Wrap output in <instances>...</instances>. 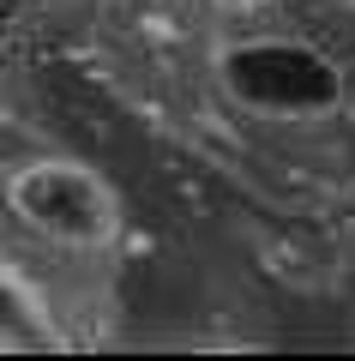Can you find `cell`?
Wrapping results in <instances>:
<instances>
[{"mask_svg":"<svg viewBox=\"0 0 355 361\" xmlns=\"http://www.w3.org/2000/svg\"><path fill=\"white\" fill-rule=\"evenodd\" d=\"M211 73L235 109L253 121H277V127H307V121H331L343 109V66L331 61L319 42L295 37V30H247L229 37L211 54Z\"/></svg>","mask_w":355,"mask_h":361,"instance_id":"obj_1","label":"cell"},{"mask_svg":"<svg viewBox=\"0 0 355 361\" xmlns=\"http://www.w3.org/2000/svg\"><path fill=\"white\" fill-rule=\"evenodd\" d=\"M6 205L30 235L66 247V253H97V247L121 241L127 205L114 193V180L102 169L78 163V157H37L6 175Z\"/></svg>","mask_w":355,"mask_h":361,"instance_id":"obj_2","label":"cell"},{"mask_svg":"<svg viewBox=\"0 0 355 361\" xmlns=\"http://www.w3.org/2000/svg\"><path fill=\"white\" fill-rule=\"evenodd\" d=\"M217 6H229V13H247V6H259V0H217Z\"/></svg>","mask_w":355,"mask_h":361,"instance_id":"obj_3","label":"cell"}]
</instances>
